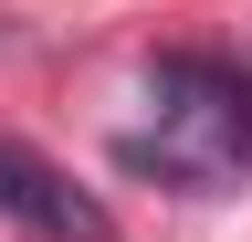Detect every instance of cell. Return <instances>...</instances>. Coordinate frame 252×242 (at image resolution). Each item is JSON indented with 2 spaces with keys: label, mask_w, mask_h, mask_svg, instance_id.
<instances>
[{
  "label": "cell",
  "mask_w": 252,
  "mask_h": 242,
  "mask_svg": "<svg viewBox=\"0 0 252 242\" xmlns=\"http://www.w3.org/2000/svg\"><path fill=\"white\" fill-rule=\"evenodd\" d=\"M147 105H158V137H126L137 169L220 179V169L252 158V74L220 64V53H158L147 64Z\"/></svg>",
  "instance_id": "obj_1"
},
{
  "label": "cell",
  "mask_w": 252,
  "mask_h": 242,
  "mask_svg": "<svg viewBox=\"0 0 252 242\" xmlns=\"http://www.w3.org/2000/svg\"><path fill=\"white\" fill-rule=\"evenodd\" d=\"M0 210H11V221H32L42 242H105V232H116V221H105V200L74 190L53 158H32L21 137H0Z\"/></svg>",
  "instance_id": "obj_2"
}]
</instances>
